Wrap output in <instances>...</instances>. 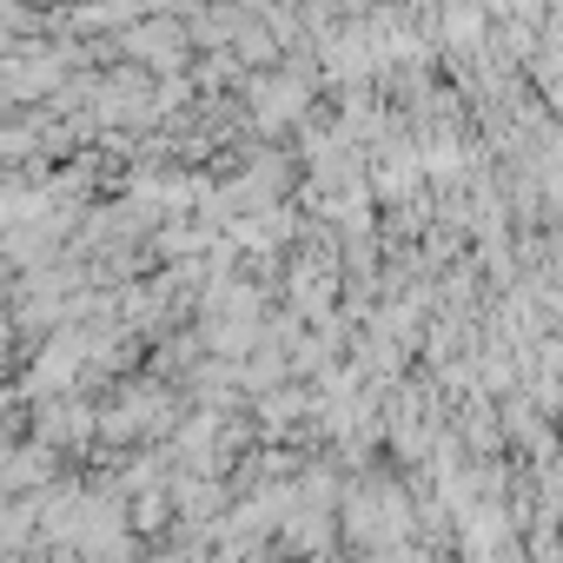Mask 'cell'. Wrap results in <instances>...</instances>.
Listing matches in <instances>:
<instances>
[{
	"instance_id": "obj_1",
	"label": "cell",
	"mask_w": 563,
	"mask_h": 563,
	"mask_svg": "<svg viewBox=\"0 0 563 563\" xmlns=\"http://www.w3.org/2000/svg\"><path fill=\"white\" fill-rule=\"evenodd\" d=\"M133 54H140L146 67L173 74V67L186 60V27H179V21H146V27H133Z\"/></svg>"
},
{
	"instance_id": "obj_2",
	"label": "cell",
	"mask_w": 563,
	"mask_h": 563,
	"mask_svg": "<svg viewBox=\"0 0 563 563\" xmlns=\"http://www.w3.org/2000/svg\"><path fill=\"white\" fill-rule=\"evenodd\" d=\"M166 517H173L166 490H140V504H133V530H140V537H153V530H159Z\"/></svg>"
}]
</instances>
